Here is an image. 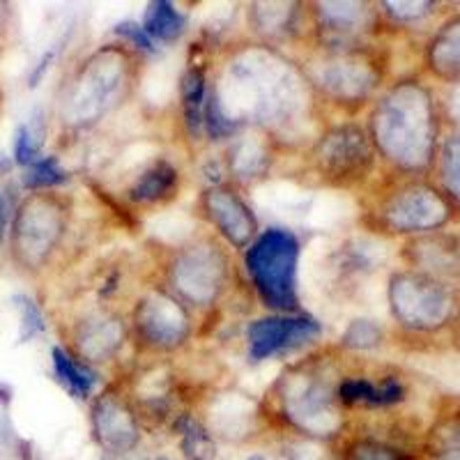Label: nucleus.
Instances as JSON below:
<instances>
[{
	"label": "nucleus",
	"mask_w": 460,
	"mask_h": 460,
	"mask_svg": "<svg viewBox=\"0 0 460 460\" xmlns=\"http://www.w3.org/2000/svg\"><path fill=\"white\" fill-rule=\"evenodd\" d=\"M376 137L389 159L410 168L424 166L433 150L429 94L417 85L394 90L376 113Z\"/></svg>",
	"instance_id": "f257e3e1"
},
{
	"label": "nucleus",
	"mask_w": 460,
	"mask_h": 460,
	"mask_svg": "<svg viewBox=\"0 0 460 460\" xmlns=\"http://www.w3.org/2000/svg\"><path fill=\"white\" fill-rule=\"evenodd\" d=\"M299 244L293 233L265 230L246 253V270L267 306L293 311L297 306Z\"/></svg>",
	"instance_id": "f03ea898"
},
{
	"label": "nucleus",
	"mask_w": 460,
	"mask_h": 460,
	"mask_svg": "<svg viewBox=\"0 0 460 460\" xmlns=\"http://www.w3.org/2000/svg\"><path fill=\"white\" fill-rule=\"evenodd\" d=\"M392 306L396 318L414 330H433L451 314V297L439 283L402 274L392 281Z\"/></svg>",
	"instance_id": "7ed1b4c3"
},
{
	"label": "nucleus",
	"mask_w": 460,
	"mask_h": 460,
	"mask_svg": "<svg viewBox=\"0 0 460 460\" xmlns=\"http://www.w3.org/2000/svg\"><path fill=\"white\" fill-rule=\"evenodd\" d=\"M318 334L320 324L306 315L302 318H288V315L262 318L249 327V357L252 361H262L279 352L295 350Z\"/></svg>",
	"instance_id": "20e7f679"
},
{
	"label": "nucleus",
	"mask_w": 460,
	"mask_h": 460,
	"mask_svg": "<svg viewBox=\"0 0 460 460\" xmlns=\"http://www.w3.org/2000/svg\"><path fill=\"white\" fill-rule=\"evenodd\" d=\"M320 171L334 180L359 178L371 166V147L367 134L357 127H339L330 131L318 146Z\"/></svg>",
	"instance_id": "39448f33"
},
{
	"label": "nucleus",
	"mask_w": 460,
	"mask_h": 460,
	"mask_svg": "<svg viewBox=\"0 0 460 460\" xmlns=\"http://www.w3.org/2000/svg\"><path fill=\"white\" fill-rule=\"evenodd\" d=\"M224 258L215 249H191L175 262L172 279L180 293L196 304H208L217 297L224 283Z\"/></svg>",
	"instance_id": "423d86ee"
},
{
	"label": "nucleus",
	"mask_w": 460,
	"mask_h": 460,
	"mask_svg": "<svg viewBox=\"0 0 460 460\" xmlns=\"http://www.w3.org/2000/svg\"><path fill=\"white\" fill-rule=\"evenodd\" d=\"M387 224L396 230H429L445 224L449 208L433 189L412 187L394 196L385 209Z\"/></svg>",
	"instance_id": "0eeeda50"
},
{
	"label": "nucleus",
	"mask_w": 460,
	"mask_h": 460,
	"mask_svg": "<svg viewBox=\"0 0 460 460\" xmlns=\"http://www.w3.org/2000/svg\"><path fill=\"white\" fill-rule=\"evenodd\" d=\"M93 429L100 445L109 454H125L138 442V426L125 402L113 394H104L93 408Z\"/></svg>",
	"instance_id": "6e6552de"
},
{
	"label": "nucleus",
	"mask_w": 460,
	"mask_h": 460,
	"mask_svg": "<svg viewBox=\"0 0 460 460\" xmlns=\"http://www.w3.org/2000/svg\"><path fill=\"white\" fill-rule=\"evenodd\" d=\"M209 219L219 226V230L235 246H246L256 235V219L244 200L224 187H212L203 199Z\"/></svg>",
	"instance_id": "1a4fd4ad"
},
{
	"label": "nucleus",
	"mask_w": 460,
	"mask_h": 460,
	"mask_svg": "<svg viewBox=\"0 0 460 460\" xmlns=\"http://www.w3.org/2000/svg\"><path fill=\"white\" fill-rule=\"evenodd\" d=\"M138 332L146 336L150 343L162 345V348H172L182 343L187 336V315L172 299L164 295L146 299L138 306Z\"/></svg>",
	"instance_id": "9d476101"
},
{
	"label": "nucleus",
	"mask_w": 460,
	"mask_h": 460,
	"mask_svg": "<svg viewBox=\"0 0 460 460\" xmlns=\"http://www.w3.org/2000/svg\"><path fill=\"white\" fill-rule=\"evenodd\" d=\"M63 233V217L53 205H28L26 215L19 221V246L31 258H42Z\"/></svg>",
	"instance_id": "9b49d317"
},
{
	"label": "nucleus",
	"mask_w": 460,
	"mask_h": 460,
	"mask_svg": "<svg viewBox=\"0 0 460 460\" xmlns=\"http://www.w3.org/2000/svg\"><path fill=\"white\" fill-rule=\"evenodd\" d=\"M175 184H178V171L168 162H157L134 182V187L129 189V199L137 203H155L171 194Z\"/></svg>",
	"instance_id": "f8f14e48"
},
{
	"label": "nucleus",
	"mask_w": 460,
	"mask_h": 460,
	"mask_svg": "<svg viewBox=\"0 0 460 460\" xmlns=\"http://www.w3.org/2000/svg\"><path fill=\"white\" fill-rule=\"evenodd\" d=\"M143 31L147 32L150 40L155 37L159 42H172V40H178L182 35L184 16L168 0H155V3L147 5Z\"/></svg>",
	"instance_id": "ddd939ff"
},
{
	"label": "nucleus",
	"mask_w": 460,
	"mask_h": 460,
	"mask_svg": "<svg viewBox=\"0 0 460 460\" xmlns=\"http://www.w3.org/2000/svg\"><path fill=\"white\" fill-rule=\"evenodd\" d=\"M343 402H364V405H392L402 398V387L396 380H387L376 387L368 380H345L339 389Z\"/></svg>",
	"instance_id": "4468645a"
},
{
	"label": "nucleus",
	"mask_w": 460,
	"mask_h": 460,
	"mask_svg": "<svg viewBox=\"0 0 460 460\" xmlns=\"http://www.w3.org/2000/svg\"><path fill=\"white\" fill-rule=\"evenodd\" d=\"M53 368L58 380L63 382L74 398H88L97 385V376L84 364H76L63 348H53Z\"/></svg>",
	"instance_id": "2eb2a0df"
},
{
	"label": "nucleus",
	"mask_w": 460,
	"mask_h": 460,
	"mask_svg": "<svg viewBox=\"0 0 460 460\" xmlns=\"http://www.w3.org/2000/svg\"><path fill=\"white\" fill-rule=\"evenodd\" d=\"M182 109L184 122L191 137H199L203 127L205 111V74L203 69L191 67L182 76Z\"/></svg>",
	"instance_id": "dca6fc26"
},
{
	"label": "nucleus",
	"mask_w": 460,
	"mask_h": 460,
	"mask_svg": "<svg viewBox=\"0 0 460 460\" xmlns=\"http://www.w3.org/2000/svg\"><path fill=\"white\" fill-rule=\"evenodd\" d=\"M430 60L439 74H447V76L460 74V19H456L439 32V37L433 42Z\"/></svg>",
	"instance_id": "f3484780"
},
{
	"label": "nucleus",
	"mask_w": 460,
	"mask_h": 460,
	"mask_svg": "<svg viewBox=\"0 0 460 460\" xmlns=\"http://www.w3.org/2000/svg\"><path fill=\"white\" fill-rule=\"evenodd\" d=\"M84 332L85 334L81 336L79 343L84 352L94 359L109 357L122 341V330L115 320H94V324H88V330L84 327Z\"/></svg>",
	"instance_id": "a211bd4d"
},
{
	"label": "nucleus",
	"mask_w": 460,
	"mask_h": 460,
	"mask_svg": "<svg viewBox=\"0 0 460 460\" xmlns=\"http://www.w3.org/2000/svg\"><path fill=\"white\" fill-rule=\"evenodd\" d=\"M320 16L327 31L336 35H352L364 23L367 10L359 3H327L320 5Z\"/></svg>",
	"instance_id": "6ab92c4d"
},
{
	"label": "nucleus",
	"mask_w": 460,
	"mask_h": 460,
	"mask_svg": "<svg viewBox=\"0 0 460 460\" xmlns=\"http://www.w3.org/2000/svg\"><path fill=\"white\" fill-rule=\"evenodd\" d=\"M180 433H182V451L189 460L215 458V442H212L209 433L199 424V421L184 417L182 421H180Z\"/></svg>",
	"instance_id": "aec40b11"
},
{
	"label": "nucleus",
	"mask_w": 460,
	"mask_h": 460,
	"mask_svg": "<svg viewBox=\"0 0 460 460\" xmlns=\"http://www.w3.org/2000/svg\"><path fill=\"white\" fill-rule=\"evenodd\" d=\"M67 171L60 166L56 157H42L28 166L26 175H23V184L32 189L58 187V184L67 182Z\"/></svg>",
	"instance_id": "412c9836"
},
{
	"label": "nucleus",
	"mask_w": 460,
	"mask_h": 460,
	"mask_svg": "<svg viewBox=\"0 0 460 460\" xmlns=\"http://www.w3.org/2000/svg\"><path fill=\"white\" fill-rule=\"evenodd\" d=\"M14 304L19 306V311H22V334H19V339L31 341L47 330L42 311L37 309V304L32 302L31 297H26V295H16Z\"/></svg>",
	"instance_id": "4be33fe9"
},
{
	"label": "nucleus",
	"mask_w": 460,
	"mask_h": 460,
	"mask_svg": "<svg viewBox=\"0 0 460 460\" xmlns=\"http://www.w3.org/2000/svg\"><path fill=\"white\" fill-rule=\"evenodd\" d=\"M343 460H410V458L387 445L371 442V439H361V442H355V445L348 449V454H345Z\"/></svg>",
	"instance_id": "5701e85b"
},
{
	"label": "nucleus",
	"mask_w": 460,
	"mask_h": 460,
	"mask_svg": "<svg viewBox=\"0 0 460 460\" xmlns=\"http://www.w3.org/2000/svg\"><path fill=\"white\" fill-rule=\"evenodd\" d=\"M40 146H42V138L32 129V125L19 127L14 138V159L22 166H31L32 162H37V155H40Z\"/></svg>",
	"instance_id": "b1692460"
},
{
	"label": "nucleus",
	"mask_w": 460,
	"mask_h": 460,
	"mask_svg": "<svg viewBox=\"0 0 460 460\" xmlns=\"http://www.w3.org/2000/svg\"><path fill=\"white\" fill-rule=\"evenodd\" d=\"M433 460H460V421L449 424L435 435Z\"/></svg>",
	"instance_id": "393cba45"
},
{
	"label": "nucleus",
	"mask_w": 460,
	"mask_h": 460,
	"mask_svg": "<svg viewBox=\"0 0 460 460\" xmlns=\"http://www.w3.org/2000/svg\"><path fill=\"white\" fill-rule=\"evenodd\" d=\"M380 327L373 323H368V320H357V323H352L350 327H348V332H345L343 336V343L348 345V348H357V350H367V348H373V345L380 343Z\"/></svg>",
	"instance_id": "a878e982"
},
{
	"label": "nucleus",
	"mask_w": 460,
	"mask_h": 460,
	"mask_svg": "<svg viewBox=\"0 0 460 460\" xmlns=\"http://www.w3.org/2000/svg\"><path fill=\"white\" fill-rule=\"evenodd\" d=\"M203 122L208 125V131H209V137H212V138H221V137H226V134H230V131L235 129V122L230 120L228 115L224 113L219 100H217V94H212L208 104H205Z\"/></svg>",
	"instance_id": "bb28decb"
},
{
	"label": "nucleus",
	"mask_w": 460,
	"mask_h": 460,
	"mask_svg": "<svg viewBox=\"0 0 460 460\" xmlns=\"http://www.w3.org/2000/svg\"><path fill=\"white\" fill-rule=\"evenodd\" d=\"M445 180L449 189L460 199V137L447 146L445 152Z\"/></svg>",
	"instance_id": "cd10ccee"
},
{
	"label": "nucleus",
	"mask_w": 460,
	"mask_h": 460,
	"mask_svg": "<svg viewBox=\"0 0 460 460\" xmlns=\"http://www.w3.org/2000/svg\"><path fill=\"white\" fill-rule=\"evenodd\" d=\"M115 32H118L120 37H125V40H129V42L137 49H141V51H147V53L155 51V44H152L147 32L143 31V26H138V23L134 22L118 23V26H115Z\"/></svg>",
	"instance_id": "c85d7f7f"
},
{
	"label": "nucleus",
	"mask_w": 460,
	"mask_h": 460,
	"mask_svg": "<svg viewBox=\"0 0 460 460\" xmlns=\"http://www.w3.org/2000/svg\"><path fill=\"white\" fill-rule=\"evenodd\" d=\"M387 12L401 22H410V19H419V16L429 14L433 5L430 3H385Z\"/></svg>",
	"instance_id": "c756f323"
},
{
	"label": "nucleus",
	"mask_w": 460,
	"mask_h": 460,
	"mask_svg": "<svg viewBox=\"0 0 460 460\" xmlns=\"http://www.w3.org/2000/svg\"><path fill=\"white\" fill-rule=\"evenodd\" d=\"M5 226H7V200L5 196L0 194V235H3Z\"/></svg>",
	"instance_id": "7c9ffc66"
},
{
	"label": "nucleus",
	"mask_w": 460,
	"mask_h": 460,
	"mask_svg": "<svg viewBox=\"0 0 460 460\" xmlns=\"http://www.w3.org/2000/svg\"><path fill=\"white\" fill-rule=\"evenodd\" d=\"M246 460H265L262 456H252V458H246Z\"/></svg>",
	"instance_id": "2f4dec72"
}]
</instances>
